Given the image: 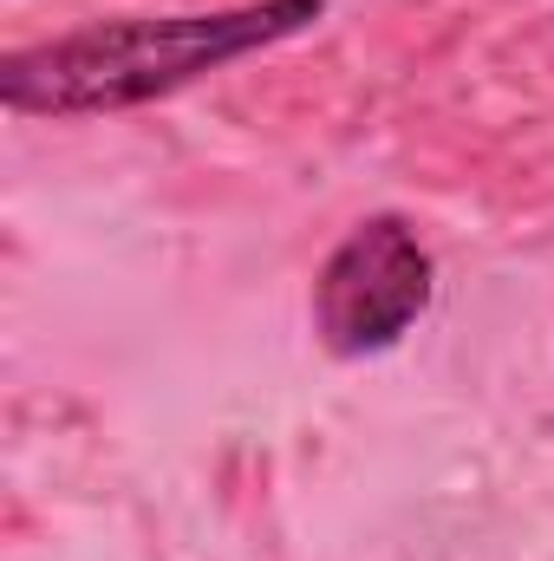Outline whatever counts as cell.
I'll use <instances>...</instances> for the list:
<instances>
[{
	"mask_svg": "<svg viewBox=\"0 0 554 561\" xmlns=\"http://www.w3.org/2000/svg\"><path fill=\"white\" fill-rule=\"evenodd\" d=\"M326 0H242L203 13H118L0 59V105L13 118H105L157 105L249 53L300 39Z\"/></svg>",
	"mask_w": 554,
	"mask_h": 561,
	"instance_id": "1",
	"label": "cell"
},
{
	"mask_svg": "<svg viewBox=\"0 0 554 561\" xmlns=\"http://www.w3.org/2000/svg\"><path fill=\"white\" fill-rule=\"evenodd\" d=\"M437 294V262L405 216H366L313 275V333L333 359L392 353Z\"/></svg>",
	"mask_w": 554,
	"mask_h": 561,
	"instance_id": "2",
	"label": "cell"
}]
</instances>
